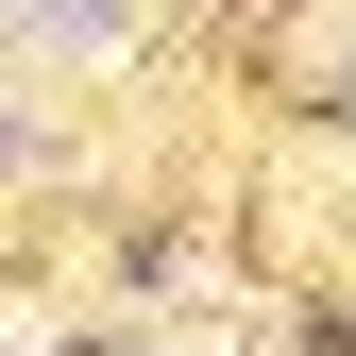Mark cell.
I'll return each mask as SVG.
<instances>
[{"label": "cell", "mask_w": 356, "mask_h": 356, "mask_svg": "<svg viewBox=\"0 0 356 356\" xmlns=\"http://www.w3.org/2000/svg\"><path fill=\"white\" fill-rule=\"evenodd\" d=\"M0 17H17V0H0Z\"/></svg>", "instance_id": "obj_1"}]
</instances>
